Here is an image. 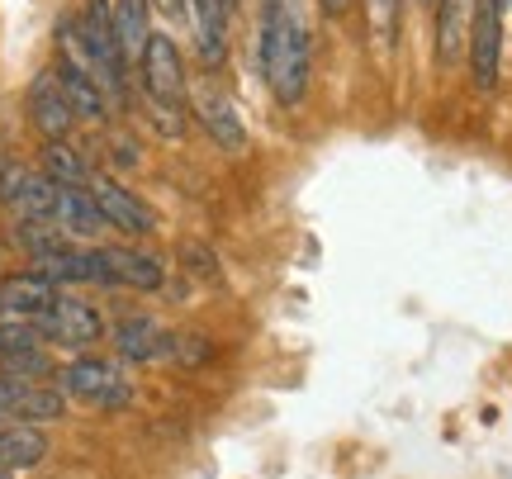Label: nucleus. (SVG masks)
<instances>
[{"mask_svg": "<svg viewBox=\"0 0 512 479\" xmlns=\"http://www.w3.org/2000/svg\"><path fill=\"white\" fill-rule=\"evenodd\" d=\"M256 57H261V81L275 95V105H304L313 72V38L299 15V0H261V24H256Z\"/></svg>", "mask_w": 512, "mask_h": 479, "instance_id": "obj_1", "label": "nucleus"}, {"mask_svg": "<svg viewBox=\"0 0 512 479\" xmlns=\"http://www.w3.org/2000/svg\"><path fill=\"white\" fill-rule=\"evenodd\" d=\"M138 86H143V105L147 119L162 138H181L185 133V62L176 38L152 29L147 38V53L138 62Z\"/></svg>", "mask_w": 512, "mask_h": 479, "instance_id": "obj_2", "label": "nucleus"}, {"mask_svg": "<svg viewBox=\"0 0 512 479\" xmlns=\"http://www.w3.org/2000/svg\"><path fill=\"white\" fill-rule=\"evenodd\" d=\"M76 38H81V53L91 62V72H95V81H100L105 100L119 110L124 95H128V62H124L119 38H114V15H110L105 0H91V5H86V15L76 19Z\"/></svg>", "mask_w": 512, "mask_h": 479, "instance_id": "obj_3", "label": "nucleus"}, {"mask_svg": "<svg viewBox=\"0 0 512 479\" xmlns=\"http://www.w3.org/2000/svg\"><path fill=\"white\" fill-rule=\"evenodd\" d=\"M57 389H62L67 399H76V404L105 408V413H119V408L133 399L124 370L114 366V361H105V356H86V351L57 370Z\"/></svg>", "mask_w": 512, "mask_h": 479, "instance_id": "obj_4", "label": "nucleus"}, {"mask_svg": "<svg viewBox=\"0 0 512 479\" xmlns=\"http://www.w3.org/2000/svg\"><path fill=\"white\" fill-rule=\"evenodd\" d=\"M0 204L15 223H53L57 219V185L34 166L10 162L0 171Z\"/></svg>", "mask_w": 512, "mask_h": 479, "instance_id": "obj_5", "label": "nucleus"}, {"mask_svg": "<svg viewBox=\"0 0 512 479\" xmlns=\"http://www.w3.org/2000/svg\"><path fill=\"white\" fill-rule=\"evenodd\" d=\"M38 332H43V342L48 347H67V351H91L100 337H105V318H100V309L95 304H86V299L76 295H57V304L48 309V318L38 323Z\"/></svg>", "mask_w": 512, "mask_h": 479, "instance_id": "obj_6", "label": "nucleus"}, {"mask_svg": "<svg viewBox=\"0 0 512 479\" xmlns=\"http://www.w3.org/2000/svg\"><path fill=\"white\" fill-rule=\"evenodd\" d=\"M470 81L479 91H494L503 72V0H479L475 24H470Z\"/></svg>", "mask_w": 512, "mask_h": 479, "instance_id": "obj_7", "label": "nucleus"}, {"mask_svg": "<svg viewBox=\"0 0 512 479\" xmlns=\"http://www.w3.org/2000/svg\"><path fill=\"white\" fill-rule=\"evenodd\" d=\"M57 290L53 280L43 276V271H15V276H0V323H43L48 309L57 304Z\"/></svg>", "mask_w": 512, "mask_h": 479, "instance_id": "obj_8", "label": "nucleus"}, {"mask_svg": "<svg viewBox=\"0 0 512 479\" xmlns=\"http://www.w3.org/2000/svg\"><path fill=\"white\" fill-rule=\"evenodd\" d=\"M29 119H34V129L43 133L48 143H62V138L72 133L76 110H72V100H67V91H62V81H57L53 67L38 72L34 86H29Z\"/></svg>", "mask_w": 512, "mask_h": 479, "instance_id": "obj_9", "label": "nucleus"}, {"mask_svg": "<svg viewBox=\"0 0 512 479\" xmlns=\"http://www.w3.org/2000/svg\"><path fill=\"white\" fill-rule=\"evenodd\" d=\"M91 195H95V204H100V214H105V223L110 228H119L124 238H147L152 228H157V214L147 209L128 185H119V181H91Z\"/></svg>", "mask_w": 512, "mask_h": 479, "instance_id": "obj_10", "label": "nucleus"}, {"mask_svg": "<svg viewBox=\"0 0 512 479\" xmlns=\"http://www.w3.org/2000/svg\"><path fill=\"white\" fill-rule=\"evenodd\" d=\"M185 19H190V38H195V53L204 67L223 62L228 53V10L223 0H181Z\"/></svg>", "mask_w": 512, "mask_h": 479, "instance_id": "obj_11", "label": "nucleus"}, {"mask_svg": "<svg viewBox=\"0 0 512 479\" xmlns=\"http://www.w3.org/2000/svg\"><path fill=\"white\" fill-rule=\"evenodd\" d=\"M57 228L67 233L72 242H81V247H95V242L105 238V214H100V204H95L91 185L86 190H57Z\"/></svg>", "mask_w": 512, "mask_h": 479, "instance_id": "obj_12", "label": "nucleus"}, {"mask_svg": "<svg viewBox=\"0 0 512 479\" xmlns=\"http://www.w3.org/2000/svg\"><path fill=\"white\" fill-rule=\"evenodd\" d=\"M105 247V242H100ZM105 261H110L114 290H143V295H157L162 290V257H152L143 247H105Z\"/></svg>", "mask_w": 512, "mask_h": 479, "instance_id": "obj_13", "label": "nucleus"}, {"mask_svg": "<svg viewBox=\"0 0 512 479\" xmlns=\"http://www.w3.org/2000/svg\"><path fill=\"white\" fill-rule=\"evenodd\" d=\"M114 351L124 356L128 366H143V361H157L166 347H171V332H162L152 318H143V314H128V318H119L114 323Z\"/></svg>", "mask_w": 512, "mask_h": 479, "instance_id": "obj_14", "label": "nucleus"}, {"mask_svg": "<svg viewBox=\"0 0 512 479\" xmlns=\"http://www.w3.org/2000/svg\"><path fill=\"white\" fill-rule=\"evenodd\" d=\"M479 0H437V57L441 67H456L470 48V24H475Z\"/></svg>", "mask_w": 512, "mask_h": 479, "instance_id": "obj_15", "label": "nucleus"}, {"mask_svg": "<svg viewBox=\"0 0 512 479\" xmlns=\"http://www.w3.org/2000/svg\"><path fill=\"white\" fill-rule=\"evenodd\" d=\"M114 38L124 48V62L138 67L147 53V38H152V0H114Z\"/></svg>", "mask_w": 512, "mask_h": 479, "instance_id": "obj_16", "label": "nucleus"}, {"mask_svg": "<svg viewBox=\"0 0 512 479\" xmlns=\"http://www.w3.org/2000/svg\"><path fill=\"white\" fill-rule=\"evenodd\" d=\"M48 456V437L43 427L29 423H0V475H15V470H29Z\"/></svg>", "mask_w": 512, "mask_h": 479, "instance_id": "obj_17", "label": "nucleus"}, {"mask_svg": "<svg viewBox=\"0 0 512 479\" xmlns=\"http://www.w3.org/2000/svg\"><path fill=\"white\" fill-rule=\"evenodd\" d=\"M195 114H200L204 133H209L219 148H228V152H242V148H247V129H242L238 110H233L223 95L200 91V100H195Z\"/></svg>", "mask_w": 512, "mask_h": 479, "instance_id": "obj_18", "label": "nucleus"}, {"mask_svg": "<svg viewBox=\"0 0 512 479\" xmlns=\"http://www.w3.org/2000/svg\"><path fill=\"white\" fill-rule=\"evenodd\" d=\"M38 171H43L57 190H86V185H91V166L81 162V152H76L67 138L43 148V166H38Z\"/></svg>", "mask_w": 512, "mask_h": 479, "instance_id": "obj_19", "label": "nucleus"}, {"mask_svg": "<svg viewBox=\"0 0 512 479\" xmlns=\"http://www.w3.org/2000/svg\"><path fill=\"white\" fill-rule=\"evenodd\" d=\"M0 375H5V380H19V385H43V375H57V366H53V356H48V347H29V351L5 356V361H0Z\"/></svg>", "mask_w": 512, "mask_h": 479, "instance_id": "obj_20", "label": "nucleus"}, {"mask_svg": "<svg viewBox=\"0 0 512 479\" xmlns=\"http://www.w3.org/2000/svg\"><path fill=\"white\" fill-rule=\"evenodd\" d=\"M366 19L370 34L380 43H394V29H399V0H366Z\"/></svg>", "mask_w": 512, "mask_h": 479, "instance_id": "obj_21", "label": "nucleus"}, {"mask_svg": "<svg viewBox=\"0 0 512 479\" xmlns=\"http://www.w3.org/2000/svg\"><path fill=\"white\" fill-rule=\"evenodd\" d=\"M185 252H190V266H195V271H200V276H219V266H214V257H209V252H204V247H185Z\"/></svg>", "mask_w": 512, "mask_h": 479, "instance_id": "obj_22", "label": "nucleus"}, {"mask_svg": "<svg viewBox=\"0 0 512 479\" xmlns=\"http://www.w3.org/2000/svg\"><path fill=\"white\" fill-rule=\"evenodd\" d=\"M347 5H351V0H323V10H332V15H342Z\"/></svg>", "mask_w": 512, "mask_h": 479, "instance_id": "obj_23", "label": "nucleus"}, {"mask_svg": "<svg viewBox=\"0 0 512 479\" xmlns=\"http://www.w3.org/2000/svg\"><path fill=\"white\" fill-rule=\"evenodd\" d=\"M233 5H238V0H223V10H233Z\"/></svg>", "mask_w": 512, "mask_h": 479, "instance_id": "obj_24", "label": "nucleus"}, {"mask_svg": "<svg viewBox=\"0 0 512 479\" xmlns=\"http://www.w3.org/2000/svg\"><path fill=\"white\" fill-rule=\"evenodd\" d=\"M418 5H422V10H427V5H437V0H418Z\"/></svg>", "mask_w": 512, "mask_h": 479, "instance_id": "obj_25", "label": "nucleus"}, {"mask_svg": "<svg viewBox=\"0 0 512 479\" xmlns=\"http://www.w3.org/2000/svg\"><path fill=\"white\" fill-rule=\"evenodd\" d=\"M503 5H508V0H503Z\"/></svg>", "mask_w": 512, "mask_h": 479, "instance_id": "obj_26", "label": "nucleus"}]
</instances>
